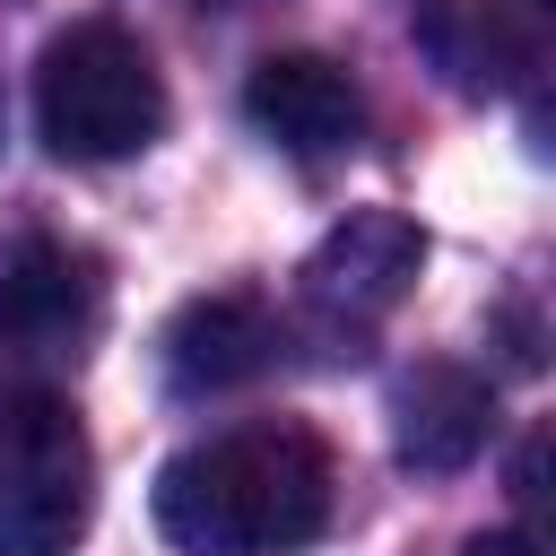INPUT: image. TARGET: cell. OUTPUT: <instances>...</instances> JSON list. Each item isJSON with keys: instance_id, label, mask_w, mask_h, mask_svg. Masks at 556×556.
<instances>
[{"instance_id": "1", "label": "cell", "mask_w": 556, "mask_h": 556, "mask_svg": "<svg viewBox=\"0 0 556 556\" xmlns=\"http://www.w3.org/2000/svg\"><path fill=\"white\" fill-rule=\"evenodd\" d=\"M339 460L295 417L200 434L156 469V530L182 556H295L330 530Z\"/></svg>"}, {"instance_id": "2", "label": "cell", "mask_w": 556, "mask_h": 556, "mask_svg": "<svg viewBox=\"0 0 556 556\" xmlns=\"http://www.w3.org/2000/svg\"><path fill=\"white\" fill-rule=\"evenodd\" d=\"M35 122H43L52 156L113 165L165 130V78L139 35H122L113 17H78L35 61Z\"/></svg>"}, {"instance_id": "3", "label": "cell", "mask_w": 556, "mask_h": 556, "mask_svg": "<svg viewBox=\"0 0 556 556\" xmlns=\"http://www.w3.org/2000/svg\"><path fill=\"white\" fill-rule=\"evenodd\" d=\"M96 513V452L61 391L0 382V556H70Z\"/></svg>"}, {"instance_id": "4", "label": "cell", "mask_w": 556, "mask_h": 556, "mask_svg": "<svg viewBox=\"0 0 556 556\" xmlns=\"http://www.w3.org/2000/svg\"><path fill=\"white\" fill-rule=\"evenodd\" d=\"M426 269V235L400 208H348L304 261V313L330 339H365Z\"/></svg>"}, {"instance_id": "5", "label": "cell", "mask_w": 556, "mask_h": 556, "mask_svg": "<svg viewBox=\"0 0 556 556\" xmlns=\"http://www.w3.org/2000/svg\"><path fill=\"white\" fill-rule=\"evenodd\" d=\"M104 321V261L61 235H26L0 261V348L17 356H87Z\"/></svg>"}, {"instance_id": "6", "label": "cell", "mask_w": 556, "mask_h": 556, "mask_svg": "<svg viewBox=\"0 0 556 556\" xmlns=\"http://www.w3.org/2000/svg\"><path fill=\"white\" fill-rule=\"evenodd\" d=\"M243 113H252L261 139H278V148L304 156V165L348 156V148L365 139V87H356L348 61H330V52H269V61H252Z\"/></svg>"}, {"instance_id": "7", "label": "cell", "mask_w": 556, "mask_h": 556, "mask_svg": "<svg viewBox=\"0 0 556 556\" xmlns=\"http://www.w3.org/2000/svg\"><path fill=\"white\" fill-rule=\"evenodd\" d=\"M287 356V321L261 295H191L165 321V382L174 400H208V391H243Z\"/></svg>"}, {"instance_id": "8", "label": "cell", "mask_w": 556, "mask_h": 556, "mask_svg": "<svg viewBox=\"0 0 556 556\" xmlns=\"http://www.w3.org/2000/svg\"><path fill=\"white\" fill-rule=\"evenodd\" d=\"M486 434H495V391H486V374H469V365H452V356L417 365V374L391 391V443H400V460L426 469V478L469 469V460L486 452Z\"/></svg>"}, {"instance_id": "9", "label": "cell", "mask_w": 556, "mask_h": 556, "mask_svg": "<svg viewBox=\"0 0 556 556\" xmlns=\"http://www.w3.org/2000/svg\"><path fill=\"white\" fill-rule=\"evenodd\" d=\"M417 35H426L434 70H443L452 87H469V96L513 87V78L539 70V26H530V9H513V0H434V9L417 17Z\"/></svg>"}, {"instance_id": "10", "label": "cell", "mask_w": 556, "mask_h": 556, "mask_svg": "<svg viewBox=\"0 0 556 556\" xmlns=\"http://www.w3.org/2000/svg\"><path fill=\"white\" fill-rule=\"evenodd\" d=\"M460 556H547V547H539V530H486V539H469Z\"/></svg>"}, {"instance_id": "11", "label": "cell", "mask_w": 556, "mask_h": 556, "mask_svg": "<svg viewBox=\"0 0 556 556\" xmlns=\"http://www.w3.org/2000/svg\"><path fill=\"white\" fill-rule=\"evenodd\" d=\"M530 9H547V0H530Z\"/></svg>"}]
</instances>
